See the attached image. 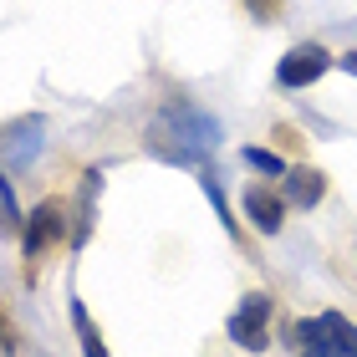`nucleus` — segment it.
<instances>
[{
    "mask_svg": "<svg viewBox=\"0 0 357 357\" xmlns=\"http://www.w3.org/2000/svg\"><path fill=\"white\" fill-rule=\"evenodd\" d=\"M199 184H204V194H209V204H215V215H220V225L235 235V220H230V209H225V194H220V184H215V174L209 169H199Z\"/></svg>",
    "mask_w": 357,
    "mask_h": 357,
    "instance_id": "nucleus-12",
    "label": "nucleus"
},
{
    "mask_svg": "<svg viewBox=\"0 0 357 357\" xmlns=\"http://www.w3.org/2000/svg\"><path fill=\"white\" fill-rule=\"evenodd\" d=\"M245 220H250L261 235H281V225H286V199L255 184V189H245Z\"/></svg>",
    "mask_w": 357,
    "mask_h": 357,
    "instance_id": "nucleus-8",
    "label": "nucleus"
},
{
    "mask_svg": "<svg viewBox=\"0 0 357 357\" xmlns=\"http://www.w3.org/2000/svg\"><path fill=\"white\" fill-rule=\"evenodd\" d=\"M281 178H286V184H281V199H286V204H296V209H317V204H321V194H327V174L312 169V164L286 169Z\"/></svg>",
    "mask_w": 357,
    "mask_h": 357,
    "instance_id": "nucleus-7",
    "label": "nucleus"
},
{
    "mask_svg": "<svg viewBox=\"0 0 357 357\" xmlns=\"http://www.w3.org/2000/svg\"><path fill=\"white\" fill-rule=\"evenodd\" d=\"M41 133H46V118H21V123H10V128H0V149H6V158H15V169H26L31 158H36L41 149Z\"/></svg>",
    "mask_w": 357,
    "mask_h": 357,
    "instance_id": "nucleus-6",
    "label": "nucleus"
},
{
    "mask_svg": "<svg viewBox=\"0 0 357 357\" xmlns=\"http://www.w3.org/2000/svg\"><path fill=\"white\" fill-rule=\"evenodd\" d=\"M61 235H67V204H61V199H46L36 215L21 225V255H26L31 266H36V261L56 245Z\"/></svg>",
    "mask_w": 357,
    "mask_h": 357,
    "instance_id": "nucleus-5",
    "label": "nucleus"
},
{
    "mask_svg": "<svg viewBox=\"0 0 357 357\" xmlns=\"http://www.w3.org/2000/svg\"><path fill=\"white\" fill-rule=\"evenodd\" d=\"M337 61H342V72H352V77H357V52H342Z\"/></svg>",
    "mask_w": 357,
    "mask_h": 357,
    "instance_id": "nucleus-15",
    "label": "nucleus"
},
{
    "mask_svg": "<svg viewBox=\"0 0 357 357\" xmlns=\"http://www.w3.org/2000/svg\"><path fill=\"white\" fill-rule=\"evenodd\" d=\"M332 61H337V56H332L321 41H301V46H291V52L275 61V82L291 87V92H296V87H312V82H321V77L332 72Z\"/></svg>",
    "mask_w": 357,
    "mask_h": 357,
    "instance_id": "nucleus-4",
    "label": "nucleus"
},
{
    "mask_svg": "<svg viewBox=\"0 0 357 357\" xmlns=\"http://www.w3.org/2000/svg\"><path fill=\"white\" fill-rule=\"evenodd\" d=\"M21 204H15V184L6 178V169H0V240H15L21 235Z\"/></svg>",
    "mask_w": 357,
    "mask_h": 357,
    "instance_id": "nucleus-10",
    "label": "nucleus"
},
{
    "mask_svg": "<svg viewBox=\"0 0 357 357\" xmlns=\"http://www.w3.org/2000/svg\"><path fill=\"white\" fill-rule=\"evenodd\" d=\"M0 352H15V332H10L6 317H0Z\"/></svg>",
    "mask_w": 357,
    "mask_h": 357,
    "instance_id": "nucleus-14",
    "label": "nucleus"
},
{
    "mask_svg": "<svg viewBox=\"0 0 357 357\" xmlns=\"http://www.w3.org/2000/svg\"><path fill=\"white\" fill-rule=\"evenodd\" d=\"M220 149V123L194 102H169L149 123V153L178 169H199L209 153Z\"/></svg>",
    "mask_w": 357,
    "mask_h": 357,
    "instance_id": "nucleus-1",
    "label": "nucleus"
},
{
    "mask_svg": "<svg viewBox=\"0 0 357 357\" xmlns=\"http://www.w3.org/2000/svg\"><path fill=\"white\" fill-rule=\"evenodd\" d=\"M240 6H245L255 21H275V15H281V6L286 0H240Z\"/></svg>",
    "mask_w": 357,
    "mask_h": 357,
    "instance_id": "nucleus-13",
    "label": "nucleus"
},
{
    "mask_svg": "<svg viewBox=\"0 0 357 357\" xmlns=\"http://www.w3.org/2000/svg\"><path fill=\"white\" fill-rule=\"evenodd\" d=\"M72 327H77V342H82V357H112L107 342H102V332L92 327V317H87V306L72 296Z\"/></svg>",
    "mask_w": 357,
    "mask_h": 357,
    "instance_id": "nucleus-9",
    "label": "nucleus"
},
{
    "mask_svg": "<svg viewBox=\"0 0 357 357\" xmlns=\"http://www.w3.org/2000/svg\"><path fill=\"white\" fill-rule=\"evenodd\" d=\"M240 158H245L250 169H261V174H275V178L286 174V158H281V153H271V149H255V143H250V149H240Z\"/></svg>",
    "mask_w": 357,
    "mask_h": 357,
    "instance_id": "nucleus-11",
    "label": "nucleus"
},
{
    "mask_svg": "<svg viewBox=\"0 0 357 357\" xmlns=\"http://www.w3.org/2000/svg\"><path fill=\"white\" fill-rule=\"evenodd\" d=\"M291 342L301 357H357V321L342 312H317L291 327Z\"/></svg>",
    "mask_w": 357,
    "mask_h": 357,
    "instance_id": "nucleus-2",
    "label": "nucleus"
},
{
    "mask_svg": "<svg viewBox=\"0 0 357 357\" xmlns=\"http://www.w3.org/2000/svg\"><path fill=\"white\" fill-rule=\"evenodd\" d=\"M271 312H275V301L266 296V291L240 296V306L230 312V321H225L230 342L245 347V352H266V347H271Z\"/></svg>",
    "mask_w": 357,
    "mask_h": 357,
    "instance_id": "nucleus-3",
    "label": "nucleus"
}]
</instances>
